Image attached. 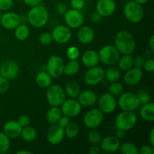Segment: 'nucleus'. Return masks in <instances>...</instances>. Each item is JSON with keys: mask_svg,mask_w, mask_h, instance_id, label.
<instances>
[{"mask_svg": "<svg viewBox=\"0 0 154 154\" xmlns=\"http://www.w3.org/2000/svg\"><path fill=\"white\" fill-rule=\"evenodd\" d=\"M114 46L123 55L132 54L136 47V42L130 32L121 30L117 33L114 38Z\"/></svg>", "mask_w": 154, "mask_h": 154, "instance_id": "nucleus-1", "label": "nucleus"}, {"mask_svg": "<svg viewBox=\"0 0 154 154\" xmlns=\"http://www.w3.org/2000/svg\"><path fill=\"white\" fill-rule=\"evenodd\" d=\"M27 21L34 28H41L45 26L49 19V12L44 5L31 7L26 15Z\"/></svg>", "mask_w": 154, "mask_h": 154, "instance_id": "nucleus-2", "label": "nucleus"}, {"mask_svg": "<svg viewBox=\"0 0 154 154\" xmlns=\"http://www.w3.org/2000/svg\"><path fill=\"white\" fill-rule=\"evenodd\" d=\"M125 17L132 23H138L144 17V11L142 5L133 0H129L123 8Z\"/></svg>", "mask_w": 154, "mask_h": 154, "instance_id": "nucleus-3", "label": "nucleus"}, {"mask_svg": "<svg viewBox=\"0 0 154 154\" xmlns=\"http://www.w3.org/2000/svg\"><path fill=\"white\" fill-rule=\"evenodd\" d=\"M66 97L64 89L58 84H51L47 88L46 99L51 106L60 107L66 100Z\"/></svg>", "mask_w": 154, "mask_h": 154, "instance_id": "nucleus-4", "label": "nucleus"}, {"mask_svg": "<svg viewBox=\"0 0 154 154\" xmlns=\"http://www.w3.org/2000/svg\"><path fill=\"white\" fill-rule=\"evenodd\" d=\"M99 61L102 64L108 66H113L116 65L120 59V53L115 46L108 45H105L98 52Z\"/></svg>", "mask_w": 154, "mask_h": 154, "instance_id": "nucleus-5", "label": "nucleus"}, {"mask_svg": "<svg viewBox=\"0 0 154 154\" xmlns=\"http://www.w3.org/2000/svg\"><path fill=\"white\" fill-rule=\"evenodd\" d=\"M136 123L137 116L133 111H123L117 114L115 119L116 128L125 132L135 127Z\"/></svg>", "mask_w": 154, "mask_h": 154, "instance_id": "nucleus-6", "label": "nucleus"}, {"mask_svg": "<svg viewBox=\"0 0 154 154\" xmlns=\"http://www.w3.org/2000/svg\"><path fill=\"white\" fill-rule=\"evenodd\" d=\"M117 103L123 111H134L140 106L137 95L132 92H123L119 96Z\"/></svg>", "mask_w": 154, "mask_h": 154, "instance_id": "nucleus-7", "label": "nucleus"}, {"mask_svg": "<svg viewBox=\"0 0 154 154\" xmlns=\"http://www.w3.org/2000/svg\"><path fill=\"white\" fill-rule=\"evenodd\" d=\"M65 63L62 57L57 55H53L48 59L45 66V70L52 78H60L63 74Z\"/></svg>", "mask_w": 154, "mask_h": 154, "instance_id": "nucleus-8", "label": "nucleus"}, {"mask_svg": "<svg viewBox=\"0 0 154 154\" xmlns=\"http://www.w3.org/2000/svg\"><path fill=\"white\" fill-rule=\"evenodd\" d=\"M104 114L99 108H93L87 111L83 117V123L89 129H96L102 124Z\"/></svg>", "mask_w": 154, "mask_h": 154, "instance_id": "nucleus-9", "label": "nucleus"}, {"mask_svg": "<svg viewBox=\"0 0 154 154\" xmlns=\"http://www.w3.org/2000/svg\"><path fill=\"white\" fill-rule=\"evenodd\" d=\"M64 20L70 29H79L84 23V16L81 11L68 9L64 14Z\"/></svg>", "mask_w": 154, "mask_h": 154, "instance_id": "nucleus-10", "label": "nucleus"}, {"mask_svg": "<svg viewBox=\"0 0 154 154\" xmlns=\"http://www.w3.org/2000/svg\"><path fill=\"white\" fill-rule=\"evenodd\" d=\"M97 102L98 105H99L98 108L104 114H109L114 112L117 105V101L115 96L109 93H103L98 99Z\"/></svg>", "mask_w": 154, "mask_h": 154, "instance_id": "nucleus-11", "label": "nucleus"}, {"mask_svg": "<svg viewBox=\"0 0 154 154\" xmlns=\"http://www.w3.org/2000/svg\"><path fill=\"white\" fill-rule=\"evenodd\" d=\"M84 78L86 84L89 86H96L105 78V70L99 66L89 68L84 74Z\"/></svg>", "mask_w": 154, "mask_h": 154, "instance_id": "nucleus-12", "label": "nucleus"}, {"mask_svg": "<svg viewBox=\"0 0 154 154\" xmlns=\"http://www.w3.org/2000/svg\"><path fill=\"white\" fill-rule=\"evenodd\" d=\"M62 114L69 117V118L75 117L79 115L82 110V106L76 99H66L61 105Z\"/></svg>", "mask_w": 154, "mask_h": 154, "instance_id": "nucleus-13", "label": "nucleus"}, {"mask_svg": "<svg viewBox=\"0 0 154 154\" xmlns=\"http://www.w3.org/2000/svg\"><path fill=\"white\" fill-rule=\"evenodd\" d=\"M53 41L60 45H64L68 43L72 37V32L71 29L66 25H59L53 29Z\"/></svg>", "mask_w": 154, "mask_h": 154, "instance_id": "nucleus-14", "label": "nucleus"}, {"mask_svg": "<svg viewBox=\"0 0 154 154\" xmlns=\"http://www.w3.org/2000/svg\"><path fill=\"white\" fill-rule=\"evenodd\" d=\"M20 73V67L14 60H6L0 66V75L8 80L15 79Z\"/></svg>", "mask_w": 154, "mask_h": 154, "instance_id": "nucleus-15", "label": "nucleus"}, {"mask_svg": "<svg viewBox=\"0 0 154 154\" xmlns=\"http://www.w3.org/2000/svg\"><path fill=\"white\" fill-rule=\"evenodd\" d=\"M0 23L2 26L8 30H14L21 23L20 16L13 11H5L2 14Z\"/></svg>", "mask_w": 154, "mask_h": 154, "instance_id": "nucleus-16", "label": "nucleus"}, {"mask_svg": "<svg viewBox=\"0 0 154 154\" xmlns=\"http://www.w3.org/2000/svg\"><path fill=\"white\" fill-rule=\"evenodd\" d=\"M64 129L57 123L52 124L47 132L46 138L48 142L53 145L60 144L64 138Z\"/></svg>", "mask_w": 154, "mask_h": 154, "instance_id": "nucleus-17", "label": "nucleus"}, {"mask_svg": "<svg viewBox=\"0 0 154 154\" xmlns=\"http://www.w3.org/2000/svg\"><path fill=\"white\" fill-rule=\"evenodd\" d=\"M116 7L117 5L114 0H98L96 10L102 17H108L114 13Z\"/></svg>", "mask_w": 154, "mask_h": 154, "instance_id": "nucleus-18", "label": "nucleus"}, {"mask_svg": "<svg viewBox=\"0 0 154 154\" xmlns=\"http://www.w3.org/2000/svg\"><path fill=\"white\" fill-rule=\"evenodd\" d=\"M99 145L101 150L105 153H115L120 148V139L116 136H107L102 138Z\"/></svg>", "mask_w": 154, "mask_h": 154, "instance_id": "nucleus-19", "label": "nucleus"}, {"mask_svg": "<svg viewBox=\"0 0 154 154\" xmlns=\"http://www.w3.org/2000/svg\"><path fill=\"white\" fill-rule=\"evenodd\" d=\"M143 78V72L141 69L132 67L125 72L123 81L125 84L129 86H135L139 84Z\"/></svg>", "mask_w": 154, "mask_h": 154, "instance_id": "nucleus-20", "label": "nucleus"}, {"mask_svg": "<svg viewBox=\"0 0 154 154\" xmlns=\"http://www.w3.org/2000/svg\"><path fill=\"white\" fill-rule=\"evenodd\" d=\"M23 127L16 120H8L3 126V132L11 139L20 136Z\"/></svg>", "mask_w": 154, "mask_h": 154, "instance_id": "nucleus-21", "label": "nucleus"}, {"mask_svg": "<svg viewBox=\"0 0 154 154\" xmlns=\"http://www.w3.org/2000/svg\"><path fill=\"white\" fill-rule=\"evenodd\" d=\"M97 94L93 90H84L78 96V101L82 107H92L97 102Z\"/></svg>", "mask_w": 154, "mask_h": 154, "instance_id": "nucleus-22", "label": "nucleus"}, {"mask_svg": "<svg viewBox=\"0 0 154 154\" xmlns=\"http://www.w3.org/2000/svg\"><path fill=\"white\" fill-rule=\"evenodd\" d=\"M95 38V32L90 26H81L78 32V39L83 45L91 43Z\"/></svg>", "mask_w": 154, "mask_h": 154, "instance_id": "nucleus-23", "label": "nucleus"}, {"mask_svg": "<svg viewBox=\"0 0 154 154\" xmlns=\"http://www.w3.org/2000/svg\"><path fill=\"white\" fill-rule=\"evenodd\" d=\"M82 63L86 67L91 68L96 66L99 63V57L98 52L94 50H87L82 54Z\"/></svg>", "mask_w": 154, "mask_h": 154, "instance_id": "nucleus-24", "label": "nucleus"}, {"mask_svg": "<svg viewBox=\"0 0 154 154\" xmlns=\"http://www.w3.org/2000/svg\"><path fill=\"white\" fill-rule=\"evenodd\" d=\"M140 116L144 120L153 122L154 120V103L152 102L142 105L139 111Z\"/></svg>", "mask_w": 154, "mask_h": 154, "instance_id": "nucleus-25", "label": "nucleus"}, {"mask_svg": "<svg viewBox=\"0 0 154 154\" xmlns=\"http://www.w3.org/2000/svg\"><path fill=\"white\" fill-rule=\"evenodd\" d=\"M52 79L51 75L46 71H41L37 74L35 78L36 84L41 88L47 89L52 84Z\"/></svg>", "mask_w": 154, "mask_h": 154, "instance_id": "nucleus-26", "label": "nucleus"}, {"mask_svg": "<svg viewBox=\"0 0 154 154\" xmlns=\"http://www.w3.org/2000/svg\"><path fill=\"white\" fill-rule=\"evenodd\" d=\"M65 92L66 94L71 99H76L81 93V87L76 81H70L66 84Z\"/></svg>", "mask_w": 154, "mask_h": 154, "instance_id": "nucleus-27", "label": "nucleus"}, {"mask_svg": "<svg viewBox=\"0 0 154 154\" xmlns=\"http://www.w3.org/2000/svg\"><path fill=\"white\" fill-rule=\"evenodd\" d=\"M62 115L61 109L59 107L51 106L46 113V120L51 124H55L57 123Z\"/></svg>", "mask_w": 154, "mask_h": 154, "instance_id": "nucleus-28", "label": "nucleus"}, {"mask_svg": "<svg viewBox=\"0 0 154 154\" xmlns=\"http://www.w3.org/2000/svg\"><path fill=\"white\" fill-rule=\"evenodd\" d=\"M117 64L118 65L120 70L126 72L133 67V57L131 54H125L122 57H120Z\"/></svg>", "mask_w": 154, "mask_h": 154, "instance_id": "nucleus-29", "label": "nucleus"}, {"mask_svg": "<svg viewBox=\"0 0 154 154\" xmlns=\"http://www.w3.org/2000/svg\"><path fill=\"white\" fill-rule=\"evenodd\" d=\"M14 30L15 38L19 41H25L29 36V28L26 23H21Z\"/></svg>", "mask_w": 154, "mask_h": 154, "instance_id": "nucleus-30", "label": "nucleus"}, {"mask_svg": "<svg viewBox=\"0 0 154 154\" xmlns=\"http://www.w3.org/2000/svg\"><path fill=\"white\" fill-rule=\"evenodd\" d=\"M80 68H81V66H80L78 60H70L69 63L65 64L63 74H65L67 76H72V75H76L79 72Z\"/></svg>", "mask_w": 154, "mask_h": 154, "instance_id": "nucleus-31", "label": "nucleus"}, {"mask_svg": "<svg viewBox=\"0 0 154 154\" xmlns=\"http://www.w3.org/2000/svg\"><path fill=\"white\" fill-rule=\"evenodd\" d=\"M20 136L26 142H32V141H35L37 138V132H36L35 129H34L33 127L27 126L25 127H23Z\"/></svg>", "mask_w": 154, "mask_h": 154, "instance_id": "nucleus-32", "label": "nucleus"}, {"mask_svg": "<svg viewBox=\"0 0 154 154\" xmlns=\"http://www.w3.org/2000/svg\"><path fill=\"white\" fill-rule=\"evenodd\" d=\"M79 126L75 122H71L64 128V134L66 138L73 139L79 134Z\"/></svg>", "mask_w": 154, "mask_h": 154, "instance_id": "nucleus-33", "label": "nucleus"}, {"mask_svg": "<svg viewBox=\"0 0 154 154\" xmlns=\"http://www.w3.org/2000/svg\"><path fill=\"white\" fill-rule=\"evenodd\" d=\"M121 77V72L118 68L110 67L105 71V78L110 83L118 81Z\"/></svg>", "mask_w": 154, "mask_h": 154, "instance_id": "nucleus-34", "label": "nucleus"}, {"mask_svg": "<svg viewBox=\"0 0 154 154\" xmlns=\"http://www.w3.org/2000/svg\"><path fill=\"white\" fill-rule=\"evenodd\" d=\"M120 153L123 154H138V148L131 142H125L120 146Z\"/></svg>", "mask_w": 154, "mask_h": 154, "instance_id": "nucleus-35", "label": "nucleus"}, {"mask_svg": "<svg viewBox=\"0 0 154 154\" xmlns=\"http://www.w3.org/2000/svg\"><path fill=\"white\" fill-rule=\"evenodd\" d=\"M10 146L11 138H9L3 132H0V153L8 151Z\"/></svg>", "mask_w": 154, "mask_h": 154, "instance_id": "nucleus-36", "label": "nucleus"}, {"mask_svg": "<svg viewBox=\"0 0 154 154\" xmlns=\"http://www.w3.org/2000/svg\"><path fill=\"white\" fill-rule=\"evenodd\" d=\"M123 90H124V88H123V84L118 81L111 83L109 87H108V93L114 96H120L123 92Z\"/></svg>", "mask_w": 154, "mask_h": 154, "instance_id": "nucleus-37", "label": "nucleus"}, {"mask_svg": "<svg viewBox=\"0 0 154 154\" xmlns=\"http://www.w3.org/2000/svg\"><path fill=\"white\" fill-rule=\"evenodd\" d=\"M87 138L92 144H99L102 140V136L97 130L92 129V130L89 131L87 133Z\"/></svg>", "mask_w": 154, "mask_h": 154, "instance_id": "nucleus-38", "label": "nucleus"}, {"mask_svg": "<svg viewBox=\"0 0 154 154\" xmlns=\"http://www.w3.org/2000/svg\"><path fill=\"white\" fill-rule=\"evenodd\" d=\"M136 95L140 102V105H144V104L151 102V97H150V94L145 90H140Z\"/></svg>", "mask_w": 154, "mask_h": 154, "instance_id": "nucleus-39", "label": "nucleus"}, {"mask_svg": "<svg viewBox=\"0 0 154 154\" xmlns=\"http://www.w3.org/2000/svg\"><path fill=\"white\" fill-rule=\"evenodd\" d=\"M66 54L70 60H78L80 57V51L76 46H71L68 48Z\"/></svg>", "mask_w": 154, "mask_h": 154, "instance_id": "nucleus-40", "label": "nucleus"}, {"mask_svg": "<svg viewBox=\"0 0 154 154\" xmlns=\"http://www.w3.org/2000/svg\"><path fill=\"white\" fill-rule=\"evenodd\" d=\"M38 40L41 45H44V46L50 45L53 42H54V41H53L52 35H51V33L48 32H45L42 33V34L39 36Z\"/></svg>", "mask_w": 154, "mask_h": 154, "instance_id": "nucleus-41", "label": "nucleus"}, {"mask_svg": "<svg viewBox=\"0 0 154 154\" xmlns=\"http://www.w3.org/2000/svg\"><path fill=\"white\" fill-rule=\"evenodd\" d=\"M9 81L7 78L0 75V94H4L9 89Z\"/></svg>", "mask_w": 154, "mask_h": 154, "instance_id": "nucleus-42", "label": "nucleus"}, {"mask_svg": "<svg viewBox=\"0 0 154 154\" xmlns=\"http://www.w3.org/2000/svg\"><path fill=\"white\" fill-rule=\"evenodd\" d=\"M86 2L84 0H70V5L72 9L81 11L85 7Z\"/></svg>", "mask_w": 154, "mask_h": 154, "instance_id": "nucleus-43", "label": "nucleus"}, {"mask_svg": "<svg viewBox=\"0 0 154 154\" xmlns=\"http://www.w3.org/2000/svg\"><path fill=\"white\" fill-rule=\"evenodd\" d=\"M14 5V0H0V11H8L12 8Z\"/></svg>", "mask_w": 154, "mask_h": 154, "instance_id": "nucleus-44", "label": "nucleus"}, {"mask_svg": "<svg viewBox=\"0 0 154 154\" xmlns=\"http://www.w3.org/2000/svg\"><path fill=\"white\" fill-rule=\"evenodd\" d=\"M143 68L144 69V70L147 72H154V60L153 59H147V60H144V66Z\"/></svg>", "mask_w": 154, "mask_h": 154, "instance_id": "nucleus-45", "label": "nucleus"}, {"mask_svg": "<svg viewBox=\"0 0 154 154\" xmlns=\"http://www.w3.org/2000/svg\"><path fill=\"white\" fill-rule=\"evenodd\" d=\"M144 58L142 56H136L133 57V67L138 68V69H142L144 63Z\"/></svg>", "mask_w": 154, "mask_h": 154, "instance_id": "nucleus-46", "label": "nucleus"}, {"mask_svg": "<svg viewBox=\"0 0 154 154\" xmlns=\"http://www.w3.org/2000/svg\"><path fill=\"white\" fill-rule=\"evenodd\" d=\"M17 121L18 122V123H19L22 127H25V126H27L29 125L30 118L28 115H26V114H23V115H20L18 117V120H17Z\"/></svg>", "mask_w": 154, "mask_h": 154, "instance_id": "nucleus-47", "label": "nucleus"}, {"mask_svg": "<svg viewBox=\"0 0 154 154\" xmlns=\"http://www.w3.org/2000/svg\"><path fill=\"white\" fill-rule=\"evenodd\" d=\"M139 154H153L154 147L152 145H144L138 149Z\"/></svg>", "mask_w": 154, "mask_h": 154, "instance_id": "nucleus-48", "label": "nucleus"}, {"mask_svg": "<svg viewBox=\"0 0 154 154\" xmlns=\"http://www.w3.org/2000/svg\"><path fill=\"white\" fill-rule=\"evenodd\" d=\"M68 7L64 2H59L56 5V11L60 15H64L67 11Z\"/></svg>", "mask_w": 154, "mask_h": 154, "instance_id": "nucleus-49", "label": "nucleus"}, {"mask_svg": "<svg viewBox=\"0 0 154 154\" xmlns=\"http://www.w3.org/2000/svg\"><path fill=\"white\" fill-rule=\"evenodd\" d=\"M69 123H70V118H69V117H67V116L63 115H63L60 117V120H58V122H57V124L64 129V128L66 127Z\"/></svg>", "mask_w": 154, "mask_h": 154, "instance_id": "nucleus-50", "label": "nucleus"}, {"mask_svg": "<svg viewBox=\"0 0 154 154\" xmlns=\"http://www.w3.org/2000/svg\"><path fill=\"white\" fill-rule=\"evenodd\" d=\"M43 0H23L24 4L29 7H33V6L38 5L39 4H42Z\"/></svg>", "mask_w": 154, "mask_h": 154, "instance_id": "nucleus-51", "label": "nucleus"}, {"mask_svg": "<svg viewBox=\"0 0 154 154\" xmlns=\"http://www.w3.org/2000/svg\"><path fill=\"white\" fill-rule=\"evenodd\" d=\"M88 152L90 154H99L101 152V148L99 144H93L90 147Z\"/></svg>", "mask_w": 154, "mask_h": 154, "instance_id": "nucleus-52", "label": "nucleus"}, {"mask_svg": "<svg viewBox=\"0 0 154 154\" xmlns=\"http://www.w3.org/2000/svg\"><path fill=\"white\" fill-rule=\"evenodd\" d=\"M102 18V17H101L96 11L91 14V20L93 21V23H98L100 22Z\"/></svg>", "mask_w": 154, "mask_h": 154, "instance_id": "nucleus-53", "label": "nucleus"}, {"mask_svg": "<svg viewBox=\"0 0 154 154\" xmlns=\"http://www.w3.org/2000/svg\"><path fill=\"white\" fill-rule=\"evenodd\" d=\"M148 45L149 48H150V52L154 53V35L150 36V39H149Z\"/></svg>", "mask_w": 154, "mask_h": 154, "instance_id": "nucleus-54", "label": "nucleus"}, {"mask_svg": "<svg viewBox=\"0 0 154 154\" xmlns=\"http://www.w3.org/2000/svg\"><path fill=\"white\" fill-rule=\"evenodd\" d=\"M149 141H150V145L154 147V128H152L149 133Z\"/></svg>", "mask_w": 154, "mask_h": 154, "instance_id": "nucleus-55", "label": "nucleus"}, {"mask_svg": "<svg viewBox=\"0 0 154 154\" xmlns=\"http://www.w3.org/2000/svg\"><path fill=\"white\" fill-rule=\"evenodd\" d=\"M124 135H125V131L117 129V131H116L115 132V136L117 137V138H118L119 139H120V138H123V137H124Z\"/></svg>", "mask_w": 154, "mask_h": 154, "instance_id": "nucleus-56", "label": "nucleus"}, {"mask_svg": "<svg viewBox=\"0 0 154 154\" xmlns=\"http://www.w3.org/2000/svg\"><path fill=\"white\" fill-rule=\"evenodd\" d=\"M133 1L136 2L137 3H138V4L140 5H144V4H147V3H148L150 1V0H133Z\"/></svg>", "mask_w": 154, "mask_h": 154, "instance_id": "nucleus-57", "label": "nucleus"}, {"mask_svg": "<svg viewBox=\"0 0 154 154\" xmlns=\"http://www.w3.org/2000/svg\"><path fill=\"white\" fill-rule=\"evenodd\" d=\"M17 154H32L31 151H29V150H18V151L16 152Z\"/></svg>", "mask_w": 154, "mask_h": 154, "instance_id": "nucleus-58", "label": "nucleus"}, {"mask_svg": "<svg viewBox=\"0 0 154 154\" xmlns=\"http://www.w3.org/2000/svg\"><path fill=\"white\" fill-rule=\"evenodd\" d=\"M2 11H0V20H1V17H2Z\"/></svg>", "mask_w": 154, "mask_h": 154, "instance_id": "nucleus-59", "label": "nucleus"}, {"mask_svg": "<svg viewBox=\"0 0 154 154\" xmlns=\"http://www.w3.org/2000/svg\"><path fill=\"white\" fill-rule=\"evenodd\" d=\"M85 2H90V1H92V0H84Z\"/></svg>", "mask_w": 154, "mask_h": 154, "instance_id": "nucleus-60", "label": "nucleus"}, {"mask_svg": "<svg viewBox=\"0 0 154 154\" xmlns=\"http://www.w3.org/2000/svg\"><path fill=\"white\" fill-rule=\"evenodd\" d=\"M124 1H127L128 2V1H129V0H124Z\"/></svg>", "mask_w": 154, "mask_h": 154, "instance_id": "nucleus-61", "label": "nucleus"}, {"mask_svg": "<svg viewBox=\"0 0 154 154\" xmlns=\"http://www.w3.org/2000/svg\"><path fill=\"white\" fill-rule=\"evenodd\" d=\"M53 1H57V0H53Z\"/></svg>", "mask_w": 154, "mask_h": 154, "instance_id": "nucleus-62", "label": "nucleus"}]
</instances>
